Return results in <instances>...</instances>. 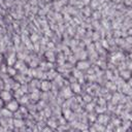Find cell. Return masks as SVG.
Returning a JSON list of instances; mask_svg holds the SVG:
<instances>
[{
  "mask_svg": "<svg viewBox=\"0 0 132 132\" xmlns=\"http://www.w3.org/2000/svg\"><path fill=\"white\" fill-rule=\"evenodd\" d=\"M71 89L73 90V92H76V93H78L81 91V88H80V86H78L77 84H74V85H71Z\"/></svg>",
  "mask_w": 132,
  "mask_h": 132,
  "instance_id": "cell-6",
  "label": "cell"
},
{
  "mask_svg": "<svg viewBox=\"0 0 132 132\" xmlns=\"http://www.w3.org/2000/svg\"><path fill=\"white\" fill-rule=\"evenodd\" d=\"M89 2V0H85V3H88Z\"/></svg>",
  "mask_w": 132,
  "mask_h": 132,
  "instance_id": "cell-10",
  "label": "cell"
},
{
  "mask_svg": "<svg viewBox=\"0 0 132 132\" xmlns=\"http://www.w3.org/2000/svg\"><path fill=\"white\" fill-rule=\"evenodd\" d=\"M15 126H17V127H21L22 124H23L21 121H15Z\"/></svg>",
  "mask_w": 132,
  "mask_h": 132,
  "instance_id": "cell-8",
  "label": "cell"
},
{
  "mask_svg": "<svg viewBox=\"0 0 132 132\" xmlns=\"http://www.w3.org/2000/svg\"><path fill=\"white\" fill-rule=\"evenodd\" d=\"M0 97H1V99L3 101H6V102H9L11 99V95L8 91H2V92L0 93Z\"/></svg>",
  "mask_w": 132,
  "mask_h": 132,
  "instance_id": "cell-2",
  "label": "cell"
},
{
  "mask_svg": "<svg viewBox=\"0 0 132 132\" xmlns=\"http://www.w3.org/2000/svg\"><path fill=\"white\" fill-rule=\"evenodd\" d=\"M40 88H41L42 91H49L50 89H51V83L48 81H42L41 85H40Z\"/></svg>",
  "mask_w": 132,
  "mask_h": 132,
  "instance_id": "cell-3",
  "label": "cell"
},
{
  "mask_svg": "<svg viewBox=\"0 0 132 132\" xmlns=\"http://www.w3.org/2000/svg\"><path fill=\"white\" fill-rule=\"evenodd\" d=\"M2 60V56H1V54H0V61Z\"/></svg>",
  "mask_w": 132,
  "mask_h": 132,
  "instance_id": "cell-9",
  "label": "cell"
},
{
  "mask_svg": "<svg viewBox=\"0 0 132 132\" xmlns=\"http://www.w3.org/2000/svg\"><path fill=\"white\" fill-rule=\"evenodd\" d=\"M15 62H17V60H15V55H11L10 57L7 59V63H8V65H12V64H15Z\"/></svg>",
  "mask_w": 132,
  "mask_h": 132,
  "instance_id": "cell-5",
  "label": "cell"
},
{
  "mask_svg": "<svg viewBox=\"0 0 132 132\" xmlns=\"http://www.w3.org/2000/svg\"><path fill=\"white\" fill-rule=\"evenodd\" d=\"M88 67H89V64L87 63V62H80V63L77 64V68L80 69V70H81V69H87Z\"/></svg>",
  "mask_w": 132,
  "mask_h": 132,
  "instance_id": "cell-4",
  "label": "cell"
},
{
  "mask_svg": "<svg viewBox=\"0 0 132 132\" xmlns=\"http://www.w3.org/2000/svg\"><path fill=\"white\" fill-rule=\"evenodd\" d=\"M7 73H9L10 75H15V68L8 67V68H7Z\"/></svg>",
  "mask_w": 132,
  "mask_h": 132,
  "instance_id": "cell-7",
  "label": "cell"
},
{
  "mask_svg": "<svg viewBox=\"0 0 132 132\" xmlns=\"http://www.w3.org/2000/svg\"><path fill=\"white\" fill-rule=\"evenodd\" d=\"M19 108V103L17 101H9L6 104V109L9 112H15Z\"/></svg>",
  "mask_w": 132,
  "mask_h": 132,
  "instance_id": "cell-1",
  "label": "cell"
}]
</instances>
